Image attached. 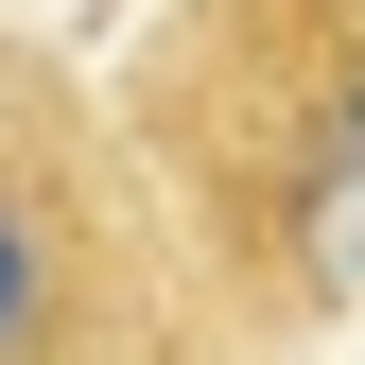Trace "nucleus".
I'll use <instances>...</instances> for the list:
<instances>
[{"mask_svg": "<svg viewBox=\"0 0 365 365\" xmlns=\"http://www.w3.org/2000/svg\"><path fill=\"white\" fill-rule=\"evenodd\" d=\"M331 174H365V70H348V105H331Z\"/></svg>", "mask_w": 365, "mask_h": 365, "instance_id": "f03ea898", "label": "nucleus"}, {"mask_svg": "<svg viewBox=\"0 0 365 365\" xmlns=\"http://www.w3.org/2000/svg\"><path fill=\"white\" fill-rule=\"evenodd\" d=\"M122 192L35 70H0V365H122Z\"/></svg>", "mask_w": 365, "mask_h": 365, "instance_id": "f257e3e1", "label": "nucleus"}]
</instances>
